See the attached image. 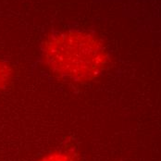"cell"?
I'll list each match as a JSON object with an SVG mask.
<instances>
[{"instance_id": "3957f363", "label": "cell", "mask_w": 161, "mask_h": 161, "mask_svg": "<svg viewBox=\"0 0 161 161\" xmlns=\"http://www.w3.org/2000/svg\"><path fill=\"white\" fill-rule=\"evenodd\" d=\"M37 161H79L72 153L65 150H54L40 158Z\"/></svg>"}, {"instance_id": "7a4b0ae2", "label": "cell", "mask_w": 161, "mask_h": 161, "mask_svg": "<svg viewBox=\"0 0 161 161\" xmlns=\"http://www.w3.org/2000/svg\"><path fill=\"white\" fill-rule=\"evenodd\" d=\"M15 79V70L7 61L0 58V92L9 87Z\"/></svg>"}, {"instance_id": "6da1fadb", "label": "cell", "mask_w": 161, "mask_h": 161, "mask_svg": "<svg viewBox=\"0 0 161 161\" xmlns=\"http://www.w3.org/2000/svg\"><path fill=\"white\" fill-rule=\"evenodd\" d=\"M42 61L56 79L82 85L97 80L106 71L109 54L94 32L66 30L47 36L42 44Z\"/></svg>"}]
</instances>
